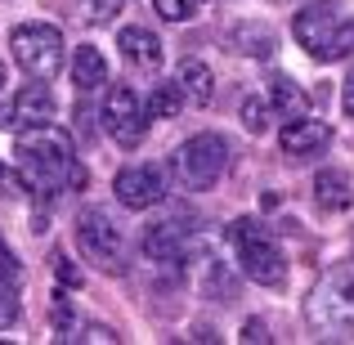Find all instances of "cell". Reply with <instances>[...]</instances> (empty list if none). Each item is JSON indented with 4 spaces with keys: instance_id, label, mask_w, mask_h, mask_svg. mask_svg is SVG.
Wrapping results in <instances>:
<instances>
[{
    "instance_id": "obj_1",
    "label": "cell",
    "mask_w": 354,
    "mask_h": 345,
    "mask_svg": "<svg viewBox=\"0 0 354 345\" xmlns=\"http://www.w3.org/2000/svg\"><path fill=\"white\" fill-rule=\"evenodd\" d=\"M18 157V180L36 198H59V193H77L86 184V166L72 153V135L59 130L54 121L45 126H27L14 144Z\"/></svg>"
},
{
    "instance_id": "obj_2",
    "label": "cell",
    "mask_w": 354,
    "mask_h": 345,
    "mask_svg": "<svg viewBox=\"0 0 354 345\" xmlns=\"http://www.w3.org/2000/svg\"><path fill=\"white\" fill-rule=\"evenodd\" d=\"M292 32L301 41V50L319 63H332L346 54L350 36H354V14L346 9V0H310L301 14L292 18Z\"/></svg>"
},
{
    "instance_id": "obj_3",
    "label": "cell",
    "mask_w": 354,
    "mask_h": 345,
    "mask_svg": "<svg viewBox=\"0 0 354 345\" xmlns=\"http://www.w3.org/2000/svg\"><path fill=\"white\" fill-rule=\"evenodd\" d=\"M305 323L319 332L323 341H341L354 332V274L350 269H332L305 301Z\"/></svg>"
},
{
    "instance_id": "obj_4",
    "label": "cell",
    "mask_w": 354,
    "mask_h": 345,
    "mask_svg": "<svg viewBox=\"0 0 354 345\" xmlns=\"http://www.w3.org/2000/svg\"><path fill=\"white\" fill-rule=\"evenodd\" d=\"M229 242H234L238 265L251 283H260V287H283L287 283V260H283V251H278L274 233L260 225V220H251V216L234 220V225H229Z\"/></svg>"
},
{
    "instance_id": "obj_5",
    "label": "cell",
    "mask_w": 354,
    "mask_h": 345,
    "mask_svg": "<svg viewBox=\"0 0 354 345\" xmlns=\"http://www.w3.org/2000/svg\"><path fill=\"white\" fill-rule=\"evenodd\" d=\"M9 50H14L18 68H23L27 77H36V81L59 77V68H63V32H59V27H50V23H23V27H14Z\"/></svg>"
},
{
    "instance_id": "obj_6",
    "label": "cell",
    "mask_w": 354,
    "mask_h": 345,
    "mask_svg": "<svg viewBox=\"0 0 354 345\" xmlns=\"http://www.w3.org/2000/svg\"><path fill=\"white\" fill-rule=\"evenodd\" d=\"M225 166H229V144L220 135H193L171 157V171L184 189H211L225 175Z\"/></svg>"
},
{
    "instance_id": "obj_7",
    "label": "cell",
    "mask_w": 354,
    "mask_h": 345,
    "mask_svg": "<svg viewBox=\"0 0 354 345\" xmlns=\"http://www.w3.org/2000/svg\"><path fill=\"white\" fill-rule=\"evenodd\" d=\"M77 247L90 265L108 269V274H121V269H126V238H121V229L113 225V216H108L104 207H81Z\"/></svg>"
},
{
    "instance_id": "obj_8",
    "label": "cell",
    "mask_w": 354,
    "mask_h": 345,
    "mask_svg": "<svg viewBox=\"0 0 354 345\" xmlns=\"http://www.w3.org/2000/svg\"><path fill=\"white\" fill-rule=\"evenodd\" d=\"M104 130L117 139V148H139L148 135V104L135 95V86H113L104 99Z\"/></svg>"
},
{
    "instance_id": "obj_9",
    "label": "cell",
    "mask_w": 354,
    "mask_h": 345,
    "mask_svg": "<svg viewBox=\"0 0 354 345\" xmlns=\"http://www.w3.org/2000/svg\"><path fill=\"white\" fill-rule=\"evenodd\" d=\"M113 193H117L121 207H130V211H148V207H157V202H162L171 189H166V171H162V166L139 162V166H126V171H117Z\"/></svg>"
},
{
    "instance_id": "obj_10",
    "label": "cell",
    "mask_w": 354,
    "mask_h": 345,
    "mask_svg": "<svg viewBox=\"0 0 354 345\" xmlns=\"http://www.w3.org/2000/svg\"><path fill=\"white\" fill-rule=\"evenodd\" d=\"M54 121V95L45 86H23L14 99L0 104V130H18V126H45Z\"/></svg>"
},
{
    "instance_id": "obj_11",
    "label": "cell",
    "mask_w": 354,
    "mask_h": 345,
    "mask_svg": "<svg viewBox=\"0 0 354 345\" xmlns=\"http://www.w3.org/2000/svg\"><path fill=\"white\" fill-rule=\"evenodd\" d=\"M332 144V126L319 117H287V126L278 130V148H283L287 157H314L323 153V148Z\"/></svg>"
},
{
    "instance_id": "obj_12",
    "label": "cell",
    "mask_w": 354,
    "mask_h": 345,
    "mask_svg": "<svg viewBox=\"0 0 354 345\" xmlns=\"http://www.w3.org/2000/svg\"><path fill=\"white\" fill-rule=\"evenodd\" d=\"M184 238H189V229H184V220H153V225L144 229V238H139V247H144L148 260H180L184 256Z\"/></svg>"
},
{
    "instance_id": "obj_13",
    "label": "cell",
    "mask_w": 354,
    "mask_h": 345,
    "mask_svg": "<svg viewBox=\"0 0 354 345\" xmlns=\"http://www.w3.org/2000/svg\"><path fill=\"white\" fill-rule=\"evenodd\" d=\"M117 50L126 54V63L135 72H157V68H162V41H157L148 27H139V23L117 32Z\"/></svg>"
},
{
    "instance_id": "obj_14",
    "label": "cell",
    "mask_w": 354,
    "mask_h": 345,
    "mask_svg": "<svg viewBox=\"0 0 354 345\" xmlns=\"http://www.w3.org/2000/svg\"><path fill=\"white\" fill-rule=\"evenodd\" d=\"M72 81H77V90H86V95L108 81V59L95 45H81V50L72 54Z\"/></svg>"
},
{
    "instance_id": "obj_15",
    "label": "cell",
    "mask_w": 354,
    "mask_h": 345,
    "mask_svg": "<svg viewBox=\"0 0 354 345\" xmlns=\"http://www.w3.org/2000/svg\"><path fill=\"white\" fill-rule=\"evenodd\" d=\"M314 202H319L323 211H350V202H354L350 180L341 171H323L319 180H314Z\"/></svg>"
},
{
    "instance_id": "obj_16",
    "label": "cell",
    "mask_w": 354,
    "mask_h": 345,
    "mask_svg": "<svg viewBox=\"0 0 354 345\" xmlns=\"http://www.w3.org/2000/svg\"><path fill=\"white\" fill-rule=\"evenodd\" d=\"M180 90H184V99H193V104H207L211 90H216L211 68H207L202 59H184V63H180Z\"/></svg>"
},
{
    "instance_id": "obj_17",
    "label": "cell",
    "mask_w": 354,
    "mask_h": 345,
    "mask_svg": "<svg viewBox=\"0 0 354 345\" xmlns=\"http://www.w3.org/2000/svg\"><path fill=\"white\" fill-rule=\"evenodd\" d=\"M269 104L278 108V117H301L305 108H310V99H305V90L296 86V81L274 77V81H269Z\"/></svg>"
},
{
    "instance_id": "obj_18",
    "label": "cell",
    "mask_w": 354,
    "mask_h": 345,
    "mask_svg": "<svg viewBox=\"0 0 354 345\" xmlns=\"http://www.w3.org/2000/svg\"><path fill=\"white\" fill-rule=\"evenodd\" d=\"M234 41L251 54V59H265V54L274 50V32H269V27H260V23H242L238 32H234Z\"/></svg>"
},
{
    "instance_id": "obj_19",
    "label": "cell",
    "mask_w": 354,
    "mask_h": 345,
    "mask_svg": "<svg viewBox=\"0 0 354 345\" xmlns=\"http://www.w3.org/2000/svg\"><path fill=\"white\" fill-rule=\"evenodd\" d=\"M180 108H184V90H180V81H166V86H157V95H153V104H148V117H157V121H171V117H180Z\"/></svg>"
},
{
    "instance_id": "obj_20",
    "label": "cell",
    "mask_w": 354,
    "mask_h": 345,
    "mask_svg": "<svg viewBox=\"0 0 354 345\" xmlns=\"http://www.w3.org/2000/svg\"><path fill=\"white\" fill-rule=\"evenodd\" d=\"M121 9H126V0H77V14H81V23H86V27L113 23Z\"/></svg>"
},
{
    "instance_id": "obj_21",
    "label": "cell",
    "mask_w": 354,
    "mask_h": 345,
    "mask_svg": "<svg viewBox=\"0 0 354 345\" xmlns=\"http://www.w3.org/2000/svg\"><path fill=\"white\" fill-rule=\"evenodd\" d=\"M153 9L166 18V23H189V18L202 9V0H153Z\"/></svg>"
},
{
    "instance_id": "obj_22",
    "label": "cell",
    "mask_w": 354,
    "mask_h": 345,
    "mask_svg": "<svg viewBox=\"0 0 354 345\" xmlns=\"http://www.w3.org/2000/svg\"><path fill=\"white\" fill-rule=\"evenodd\" d=\"M242 126H247L251 135H265V126H269V108L260 104V99H242Z\"/></svg>"
},
{
    "instance_id": "obj_23",
    "label": "cell",
    "mask_w": 354,
    "mask_h": 345,
    "mask_svg": "<svg viewBox=\"0 0 354 345\" xmlns=\"http://www.w3.org/2000/svg\"><path fill=\"white\" fill-rule=\"evenodd\" d=\"M50 265H54V278H59V283H68V287H81V274H77V265H72V260L63 256V251H54V256H50Z\"/></svg>"
},
{
    "instance_id": "obj_24",
    "label": "cell",
    "mask_w": 354,
    "mask_h": 345,
    "mask_svg": "<svg viewBox=\"0 0 354 345\" xmlns=\"http://www.w3.org/2000/svg\"><path fill=\"white\" fill-rule=\"evenodd\" d=\"M18 278H23V269H18V260H14V251L0 242V283H9V287H18Z\"/></svg>"
},
{
    "instance_id": "obj_25",
    "label": "cell",
    "mask_w": 354,
    "mask_h": 345,
    "mask_svg": "<svg viewBox=\"0 0 354 345\" xmlns=\"http://www.w3.org/2000/svg\"><path fill=\"white\" fill-rule=\"evenodd\" d=\"M18 319V301H14V287L0 283V328H9V323Z\"/></svg>"
},
{
    "instance_id": "obj_26",
    "label": "cell",
    "mask_w": 354,
    "mask_h": 345,
    "mask_svg": "<svg viewBox=\"0 0 354 345\" xmlns=\"http://www.w3.org/2000/svg\"><path fill=\"white\" fill-rule=\"evenodd\" d=\"M14 193H18V175L0 162V198H14Z\"/></svg>"
},
{
    "instance_id": "obj_27",
    "label": "cell",
    "mask_w": 354,
    "mask_h": 345,
    "mask_svg": "<svg viewBox=\"0 0 354 345\" xmlns=\"http://www.w3.org/2000/svg\"><path fill=\"white\" fill-rule=\"evenodd\" d=\"M242 341H269V332H265V323L260 319H251L247 328H242Z\"/></svg>"
},
{
    "instance_id": "obj_28",
    "label": "cell",
    "mask_w": 354,
    "mask_h": 345,
    "mask_svg": "<svg viewBox=\"0 0 354 345\" xmlns=\"http://www.w3.org/2000/svg\"><path fill=\"white\" fill-rule=\"evenodd\" d=\"M341 104H346V113L354 117V72H350V81H346V95H341Z\"/></svg>"
},
{
    "instance_id": "obj_29",
    "label": "cell",
    "mask_w": 354,
    "mask_h": 345,
    "mask_svg": "<svg viewBox=\"0 0 354 345\" xmlns=\"http://www.w3.org/2000/svg\"><path fill=\"white\" fill-rule=\"evenodd\" d=\"M0 86H5V63H0Z\"/></svg>"
}]
</instances>
